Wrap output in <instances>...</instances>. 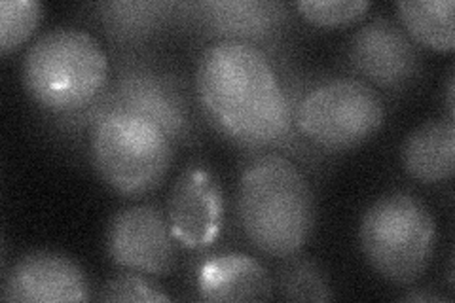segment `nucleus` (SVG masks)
Masks as SVG:
<instances>
[{
	"mask_svg": "<svg viewBox=\"0 0 455 303\" xmlns=\"http://www.w3.org/2000/svg\"><path fill=\"white\" fill-rule=\"evenodd\" d=\"M307 84L289 72L277 75L274 60L245 42L215 40L199 55L196 90L217 132L241 148L283 150L309 165L323 155L298 133L294 114Z\"/></svg>",
	"mask_w": 455,
	"mask_h": 303,
	"instance_id": "obj_1",
	"label": "nucleus"
},
{
	"mask_svg": "<svg viewBox=\"0 0 455 303\" xmlns=\"http://www.w3.org/2000/svg\"><path fill=\"white\" fill-rule=\"evenodd\" d=\"M235 214L241 232L260 254H300L317 220L315 194L289 155L254 152L239 171Z\"/></svg>",
	"mask_w": 455,
	"mask_h": 303,
	"instance_id": "obj_2",
	"label": "nucleus"
},
{
	"mask_svg": "<svg viewBox=\"0 0 455 303\" xmlns=\"http://www.w3.org/2000/svg\"><path fill=\"white\" fill-rule=\"evenodd\" d=\"M110 65V80L103 93L85 108L57 116L65 133L93 129L112 114H133L160 125L175 147H192L197 129L190 99L177 72L152 55L135 50L116 53Z\"/></svg>",
	"mask_w": 455,
	"mask_h": 303,
	"instance_id": "obj_3",
	"label": "nucleus"
},
{
	"mask_svg": "<svg viewBox=\"0 0 455 303\" xmlns=\"http://www.w3.org/2000/svg\"><path fill=\"white\" fill-rule=\"evenodd\" d=\"M21 80L36 105L55 118L67 116L103 93L110 80V60L90 33L57 27L28 46Z\"/></svg>",
	"mask_w": 455,
	"mask_h": 303,
	"instance_id": "obj_4",
	"label": "nucleus"
},
{
	"mask_svg": "<svg viewBox=\"0 0 455 303\" xmlns=\"http://www.w3.org/2000/svg\"><path fill=\"white\" fill-rule=\"evenodd\" d=\"M359 247L381 279L398 286L416 284L435 256V216L408 190L383 194L363 214Z\"/></svg>",
	"mask_w": 455,
	"mask_h": 303,
	"instance_id": "obj_5",
	"label": "nucleus"
},
{
	"mask_svg": "<svg viewBox=\"0 0 455 303\" xmlns=\"http://www.w3.org/2000/svg\"><path fill=\"white\" fill-rule=\"evenodd\" d=\"M177 147L160 125L133 114H112L92 129V162L114 192L142 197L158 190Z\"/></svg>",
	"mask_w": 455,
	"mask_h": 303,
	"instance_id": "obj_6",
	"label": "nucleus"
},
{
	"mask_svg": "<svg viewBox=\"0 0 455 303\" xmlns=\"http://www.w3.org/2000/svg\"><path fill=\"white\" fill-rule=\"evenodd\" d=\"M386 103L372 85L355 78L307 84L296 105V129L319 152H347L372 139L386 124Z\"/></svg>",
	"mask_w": 455,
	"mask_h": 303,
	"instance_id": "obj_7",
	"label": "nucleus"
},
{
	"mask_svg": "<svg viewBox=\"0 0 455 303\" xmlns=\"http://www.w3.org/2000/svg\"><path fill=\"white\" fill-rule=\"evenodd\" d=\"M347 65L359 80L376 90L403 92L423 70L421 50L401 23L378 16L349 38Z\"/></svg>",
	"mask_w": 455,
	"mask_h": 303,
	"instance_id": "obj_8",
	"label": "nucleus"
},
{
	"mask_svg": "<svg viewBox=\"0 0 455 303\" xmlns=\"http://www.w3.org/2000/svg\"><path fill=\"white\" fill-rule=\"evenodd\" d=\"M179 21L205 36L245 42L267 53L287 33L291 8L277 0H204L182 3Z\"/></svg>",
	"mask_w": 455,
	"mask_h": 303,
	"instance_id": "obj_9",
	"label": "nucleus"
},
{
	"mask_svg": "<svg viewBox=\"0 0 455 303\" xmlns=\"http://www.w3.org/2000/svg\"><path fill=\"white\" fill-rule=\"evenodd\" d=\"M167 214L156 205H135L120 211L107 229V252L127 271L148 277H167L177 266V244Z\"/></svg>",
	"mask_w": 455,
	"mask_h": 303,
	"instance_id": "obj_10",
	"label": "nucleus"
},
{
	"mask_svg": "<svg viewBox=\"0 0 455 303\" xmlns=\"http://www.w3.org/2000/svg\"><path fill=\"white\" fill-rule=\"evenodd\" d=\"M224 212L222 186L211 169L192 163L171 186L165 214L171 234L184 249H211L222 234Z\"/></svg>",
	"mask_w": 455,
	"mask_h": 303,
	"instance_id": "obj_11",
	"label": "nucleus"
},
{
	"mask_svg": "<svg viewBox=\"0 0 455 303\" xmlns=\"http://www.w3.org/2000/svg\"><path fill=\"white\" fill-rule=\"evenodd\" d=\"M3 301L63 303L88 301L90 283L73 258L55 251L23 254L4 275Z\"/></svg>",
	"mask_w": 455,
	"mask_h": 303,
	"instance_id": "obj_12",
	"label": "nucleus"
},
{
	"mask_svg": "<svg viewBox=\"0 0 455 303\" xmlns=\"http://www.w3.org/2000/svg\"><path fill=\"white\" fill-rule=\"evenodd\" d=\"M202 301H269L274 277L259 259L243 252H219L204 258L194 273Z\"/></svg>",
	"mask_w": 455,
	"mask_h": 303,
	"instance_id": "obj_13",
	"label": "nucleus"
},
{
	"mask_svg": "<svg viewBox=\"0 0 455 303\" xmlns=\"http://www.w3.org/2000/svg\"><path fill=\"white\" fill-rule=\"evenodd\" d=\"M93 18L116 48H139L179 21L180 3L165 0H114L92 6Z\"/></svg>",
	"mask_w": 455,
	"mask_h": 303,
	"instance_id": "obj_14",
	"label": "nucleus"
},
{
	"mask_svg": "<svg viewBox=\"0 0 455 303\" xmlns=\"http://www.w3.org/2000/svg\"><path fill=\"white\" fill-rule=\"evenodd\" d=\"M401 162L410 179L421 184L446 182L455 172L453 120H429L418 125L401 147Z\"/></svg>",
	"mask_w": 455,
	"mask_h": 303,
	"instance_id": "obj_15",
	"label": "nucleus"
},
{
	"mask_svg": "<svg viewBox=\"0 0 455 303\" xmlns=\"http://www.w3.org/2000/svg\"><path fill=\"white\" fill-rule=\"evenodd\" d=\"M453 0H401L396 13L408 36L418 46L451 52L455 46Z\"/></svg>",
	"mask_w": 455,
	"mask_h": 303,
	"instance_id": "obj_16",
	"label": "nucleus"
},
{
	"mask_svg": "<svg viewBox=\"0 0 455 303\" xmlns=\"http://www.w3.org/2000/svg\"><path fill=\"white\" fill-rule=\"evenodd\" d=\"M274 286L289 301H332V286L323 267L309 256L294 254L281 259L274 275Z\"/></svg>",
	"mask_w": 455,
	"mask_h": 303,
	"instance_id": "obj_17",
	"label": "nucleus"
},
{
	"mask_svg": "<svg viewBox=\"0 0 455 303\" xmlns=\"http://www.w3.org/2000/svg\"><path fill=\"white\" fill-rule=\"evenodd\" d=\"M42 8L36 0H3L0 3V52L8 55L31 40L42 21Z\"/></svg>",
	"mask_w": 455,
	"mask_h": 303,
	"instance_id": "obj_18",
	"label": "nucleus"
},
{
	"mask_svg": "<svg viewBox=\"0 0 455 303\" xmlns=\"http://www.w3.org/2000/svg\"><path fill=\"white\" fill-rule=\"evenodd\" d=\"M300 16L315 27H341L363 20L372 8L370 0H298Z\"/></svg>",
	"mask_w": 455,
	"mask_h": 303,
	"instance_id": "obj_19",
	"label": "nucleus"
},
{
	"mask_svg": "<svg viewBox=\"0 0 455 303\" xmlns=\"http://www.w3.org/2000/svg\"><path fill=\"white\" fill-rule=\"evenodd\" d=\"M101 301H130V303H160L169 301V294L148 279L145 273L125 271L107 281L99 292Z\"/></svg>",
	"mask_w": 455,
	"mask_h": 303,
	"instance_id": "obj_20",
	"label": "nucleus"
},
{
	"mask_svg": "<svg viewBox=\"0 0 455 303\" xmlns=\"http://www.w3.org/2000/svg\"><path fill=\"white\" fill-rule=\"evenodd\" d=\"M453 93H455V85H453V75H450V78H448V90H446V97H448V118L450 120H453V114H455V110H453Z\"/></svg>",
	"mask_w": 455,
	"mask_h": 303,
	"instance_id": "obj_21",
	"label": "nucleus"
},
{
	"mask_svg": "<svg viewBox=\"0 0 455 303\" xmlns=\"http://www.w3.org/2000/svg\"><path fill=\"white\" fill-rule=\"evenodd\" d=\"M403 299L406 301H446L443 296H431V294H408Z\"/></svg>",
	"mask_w": 455,
	"mask_h": 303,
	"instance_id": "obj_22",
	"label": "nucleus"
}]
</instances>
